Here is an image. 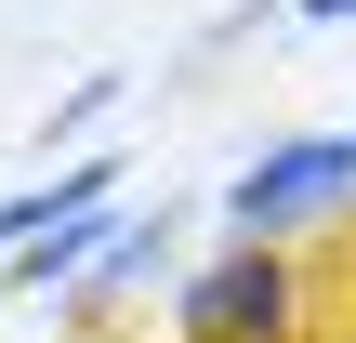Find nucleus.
I'll use <instances>...</instances> for the list:
<instances>
[{"mask_svg": "<svg viewBox=\"0 0 356 343\" xmlns=\"http://www.w3.org/2000/svg\"><path fill=\"white\" fill-rule=\"evenodd\" d=\"M343 198H356V132H291L251 172H225V225L238 238H291V225H317Z\"/></svg>", "mask_w": 356, "mask_h": 343, "instance_id": "nucleus-2", "label": "nucleus"}, {"mask_svg": "<svg viewBox=\"0 0 356 343\" xmlns=\"http://www.w3.org/2000/svg\"><path fill=\"white\" fill-rule=\"evenodd\" d=\"M172 317H185V343H291L304 330V264L277 238H238L225 264H198L172 291Z\"/></svg>", "mask_w": 356, "mask_h": 343, "instance_id": "nucleus-1", "label": "nucleus"}, {"mask_svg": "<svg viewBox=\"0 0 356 343\" xmlns=\"http://www.w3.org/2000/svg\"><path fill=\"white\" fill-rule=\"evenodd\" d=\"M106 106H119V66H92V79H79V93H66V106H53V145H79V132H92V119H106Z\"/></svg>", "mask_w": 356, "mask_h": 343, "instance_id": "nucleus-4", "label": "nucleus"}, {"mask_svg": "<svg viewBox=\"0 0 356 343\" xmlns=\"http://www.w3.org/2000/svg\"><path fill=\"white\" fill-rule=\"evenodd\" d=\"M119 172H132V159H66V172H40V185H13V198H0V251H40L53 225H92V212L119 198Z\"/></svg>", "mask_w": 356, "mask_h": 343, "instance_id": "nucleus-3", "label": "nucleus"}, {"mask_svg": "<svg viewBox=\"0 0 356 343\" xmlns=\"http://www.w3.org/2000/svg\"><path fill=\"white\" fill-rule=\"evenodd\" d=\"M277 13H304V26H356V0H277Z\"/></svg>", "mask_w": 356, "mask_h": 343, "instance_id": "nucleus-5", "label": "nucleus"}]
</instances>
